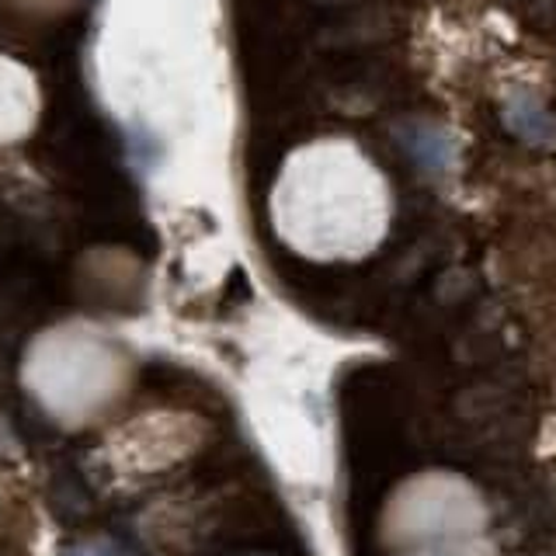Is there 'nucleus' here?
I'll use <instances>...</instances> for the list:
<instances>
[{
  "instance_id": "f257e3e1",
  "label": "nucleus",
  "mask_w": 556,
  "mask_h": 556,
  "mask_svg": "<svg viewBox=\"0 0 556 556\" xmlns=\"http://www.w3.org/2000/svg\"><path fill=\"white\" fill-rule=\"evenodd\" d=\"M42 94L35 74L11 56L0 52V147L25 139L39 122Z\"/></svg>"
}]
</instances>
